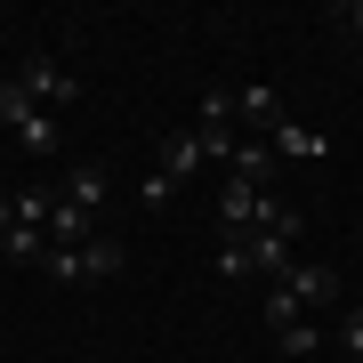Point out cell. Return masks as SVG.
<instances>
[{
	"label": "cell",
	"instance_id": "ba28073f",
	"mask_svg": "<svg viewBox=\"0 0 363 363\" xmlns=\"http://www.w3.org/2000/svg\"><path fill=\"white\" fill-rule=\"evenodd\" d=\"M250 218H259V186H218V234H250Z\"/></svg>",
	"mask_w": 363,
	"mask_h": 363
},
{
	"label": "cell",
	"instance_id": "5bb4252c",
	"mask_svg": "<svg viewBox=\"0 0 363 363\" xmlns=\"http://www.w3.org/2000/svg\"><path fill=\"white\" fill-rule=\"evenodd\" d=\"M169 194H178V186H169V178H162V169H145V178H138V202H145V210H162Z\"/></svg>",
	"mask_w": 363,
	"mask_h": 363
},
{
	"label": "cell",
	"instance_id": "5b68a950",
	"mask_svg": "<svg viewBox=\"0 0 363 363\" xmlns=\"http://www.w3.org/2000/svg\"><path fill=\"white\" fill-rule=\"evenodd\" d=\"M105 194H113V178H105V162H73L65 186H57V202L81 210V218H105Z\"/></svg>",
	"mask_w": 363,
	"mask_h": 363
},
{
	"label": "cell",
	"instance_id": "6da1fadb",
	"mask_svg": "<svg viewBox=\"0 0 363 363\" xmlns=\"http://www.w3.org/2000/svg\"><path fill=\"white\" fill-rule=\"evenodd\" d=\"M298 202H283V194H259V218H250V234H234L242 242V267L259 274V283H274V274H291L298 267Z\"/></svg>",
	"mask_w": 363,
	"mask_h": 363
},
{
	"label": "cell",
	"instance_id": "52a82bcc",
	"mask_svg": "<svg viewBox=\"0 0 363 363\" xmlns=\"http://www.w3.org/2000/svg\"><path fill=\"white\" fill-rule=\"evenodd\" d=\"M291 105H283V89H274V81H250V89H234V121H250V130H274V121H283Z\"/></svg>",
	"mask_w": 363,
	"mask_h": 363
},
{
	"label": "cell",
	"instance_id": "7a4b0ae2",
	"mask_svg": "<svg viewBox=\"0 0 363 363\" xmlns=\"http://www.w3.org/2000/svg\"><path fill=\"white\" fill-rule=\"evenodd\" d=\"M16 81H25L33 105H49V113H73V97H81V81L57 65V57H25V65H16Z\"/></svg>",
	"mask_w": 363,
	"mask_h": 363
},
{
	"label": "cell",
	"instance_id": "4fadbf2b",
	"mask_svg": "<svg viewBox=\"0 0 363 363\" xmlns=\"http://www.w3.org/2000/svg\"><path fill=\"white\" fill-rule=\"evenodd\" d=\"M331 347H339V363H363V307H347V315H339Z\"/></svg>",
	"mask_w": 363,
	"mask_h": 363
},
{
	"label": "cell",
	"instance_id": "8992f818",
	"mask_svg": "<svg viewBox=\"0 0 363 363\" xmlns=\"http://www.w3.org/2000/svg\"><path fill=\"white\" fill-rule=\"evenodd\" d=\"M274 169H283V162L267 154V138H234V154H226V178H234V186H259V194H274Z\"/></svg>",
	"mask_w": 363,
	"mask_h": 363
},
{
	"label": "cell",
	"instance_id": "30bf717a",
	"mask_svg": "<svg viewBox=\"0 0 363 363\" xmlns=\"http://www.w3.org/2000/svg\"><path fill=\"white\" fill-rule=\"evenodd\" d=\"M40 267H49V283H89V242H81V250H57V242H49Z\"/></svg>",
	"mask_w": 363,
	"mask_h": 363
},
{
	"label": "cell",
	"instance_id": "3957f363",
	"mask_svg": "<svg viewBox=\"0 0 363 363\" xmlns=\"http://www.w3.org/2000/svg\"><path fill=\"white\" fill-rule=\"evenodd\" d=\"M274 283L291 291V307H298V315H323V307H339V274H331V267H307V259H298L291 274H274Z\"/></svg>",
	"mask_w": 363,
	"mask_h": 363
},
{
	"label": "cell",
	"instance_id": "8fae6325",
	"mask_svg": "<svg viewBox=\"0 0 363 363\" xmlns=\"http://www.w3.org/2000/svg\"><path fill=\"white\" fill-rule=\"evenodd\" d=\"M274 347H283V355H315V347H331V339H323V315H307V323L274 331Z\"/></svg>",
	"mask_w": 363,
	"mask_h": 363
},
{
	"label": "cell",
	"instance_id": "9c48e42d",
	"mask_svg": "<svg viewBox=\"0 0 363 363\" xmlns=\"http://www.w3.org/2000/svg\"><path fill=\"white\" fill-rule=\"evenodd\" d=\"M194 130H234V89H202L194 97Z\"/></svg>",
	"mask_w": 363,
	"mask_h": 363
},
{
	"label": "cell",
	"instance_id": "9a60e30c",
	"mask_svg": "<svg viewBox=\"0 0 363 363\" xmlns=\"http://www.w3.org/2000/svg\"><path fill=\"white\" fill-rule=\"evenodd\" d=\"M339 33H347V40H363V0H347V9H339Z\"/></svg>",
	"mask_w": 363,
	"mask_h": 363
},
{
	"label": "cell",
	"instance_id": "277c9868",
	"mask_svg": "<svg viewBox=\"0 0 363 363\" xmlns=\"http://www.w3.org/2000/svg\"><path fill=\"white\" fill-rule=\"evenodd\" d=\"M267 154H274V162H323V154H331V138L315 130V121L283 113V121H274V130H267Z\"/></svg>",
	"mask_w": 363,
	"mask_h": 363
},
{
	"label": "cell",
	"instance_id": "7c38bea8",
	"mask_svg": "<svg viewBox=\"0 0 363 363\" xmlns=\"http://www.w3.org/2000/svg\"><path fill=\"white\" fill-rule=\"evenodd\" d=\"M121 259H130V250H121L113 234H89V283H105V274H121Z\"/></svg>",
	"mask_w": 363,
	"mask_h": 363
}]
</instances>
